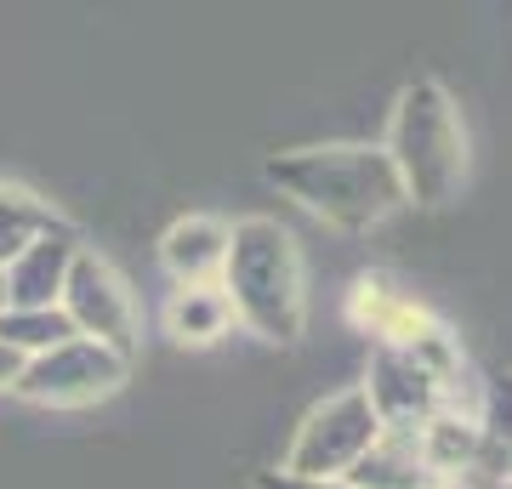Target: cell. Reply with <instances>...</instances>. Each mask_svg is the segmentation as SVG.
<instances>
[{
  "label": "cell",
  "mask_w": 512,
  "mask_h": 489,
  "mask_svg": "<svg viewBox=\"0 0 512 489\" xmlns=\"http://www.w3.org/2000/svg\"><path fill=\"white\" fill-rule=\"evenodd\" d=\"M353 319H359L382 347H410L439 325L421 302H410V296H404L393 279H382V273H365V279L353 285Z\"/></svg>",
  "instance_id": "9c48e42d"
},
{
  "label": "cell",
  "mask_w": 512,
  "mask_h": 489,
  "mask_svg": "<svg viewBox=\"0 0 512 489\" xmlns=\"http://www.w3.org/2000/svg\"><path fill=\"white\" fill-rule=\"evenodd\" d=\"M342 478H348L353 489H427V484H439V478L427 472V461H421L416 427H382L376 444H370Z\"/></svg>",
  "instance_id": "8fae6325"
},
{
  "label": "cell",
  "mask_w": 512,
  "mask_h": 489,
  "mask_svg": "<svg viewBox=\"0 0 512 489\" xmlns=\"http://www.w3.org/2000/svg\"><path fill=\"white\" fill-rule=\"evenodd\" d=\"M376 433H382V421L370 410L365 387H348V393H336V399L308 410V421H302L296 438H291L285 472H302V478H342V472L376 444Z\"/></svg>",
  "instance_id": "5b68a950"
},
{
  "label": "cell",
  "mask_w": 512,
  "mask_h": 489,
  "mask_svg": "<svg viewBox=\"0 0 512 489\" xmlns=\"http://www.w3.org/2000/svg\"><path fill=\"white\" fill-rule=\"evenodd\" d=\"M126 376H131L126 353H114V347L92 342V336H69V342L46 347V353H29L12 393L23 404H40V410H80V404L120 393Z\"/></svg>",
  "instance_id": "277c9868"
},
{
  "label": "cell",
  "mask_w": 512,
  "mask_h": 489,
  "mask_svg": "<svg viewBox=\"0 0 512 489\" xmlns=\"http://www.w3.org/2000/svg\"><path fill=\"white\" fill-rule=\"evenodd\" d=\"M507 484H512V450H507Z\"/></svg>",
  "instance_id": "ac0fdd59"
},
{
  "label": "cell",
  "mask_w": 512,
  "mask_h": 489,
  "mask_svg": "<svg viewBox=\"0 0 512 489\" xmlns=\"http://www.w3.org/2000/svg\"><path fill=\"white\" fill-rule=\"evenodd\" d=\"M0 313H6V268H0Z\"/></svg>",
  "instance_id": "e0dca14e"
},
{
  "label": "cell",
  "mask_w": 512,
  "mask_h": 489,
  "mask_svg": "<svg viewBox=\"0 0 512 489\" xmlns=\"http://www.w3.org/2000/svg\"><path fill=\"white\" fill-rule=\"evenodd\" d=\"M23 364H29V353H18L12 342H0V393H12V387H18Z\"/></svg>",
  "instance_id": "2e32d148"
},
{
  "label": "cell",
  "mask_w": 512,
  "mask_h": 489,
  "mask_svg": "<svg viewBox=\"0 0 512 489\" xmlns=\"http://www.w3.org/2000/svg\"><path fill=\"white\" fill-rule=\"evenodd\" d=\"M222 290L234 302V319L251 336L274 347L302 342L308 325V296H302V256L296 239L268 217H245L228 228V262H222Z\"/></svg>",
  "instance_id": "7a4b0ae2"
},
{
  "label": "cell",
  "mask_w": 512,
  "mask_h": 489,
  "mask_svg": "<svg viewBox=\"0 0 512 489\" xmlns=\"http://www.w3.org/2000/svg\"><path fill=\"white\" fill-rule=\"evenodd\" d=\"M57 308L69 313L74 336H92V342L114 347V353H137V308H131L126 279L103 262L97 251L80 245V256L69 262V279H63V296Z\"/></svg>",
  "instance_id": "8992f818"
},
{
  "label": "cell",
  "mask_w": 512,
  "mask_h": 489,
  "mask_svg": "<svg viewBox=\"0 0 512 489\" xmlns=\"http://www.w3.org/2000/svg\"><path fill=\"white\" fill-rule=\"evenodd\" d=\"M365 399H370V410H376L382 427H421V421H433L439 410H456L450 387L416 353H404V347H376L370 376H365Z\"/></svg>",
  "instance_id": "52a82bcc"
},
{
  "label": "cell",
  "mask_w": 512,
  "mask_h": 489,
  "mask_svg": "<svg viewBox=\"0 0 512 489\" xmlns=\"http://www.w3.org/2000/svg\"><path fill=\"white\" fill-rule=\"evenodd\" d=\"M74 256H80V234H74L69 222L35 234L6 262V308H57Z\"/></svg>",
  "instance_id": "ba28073f"
},
{
  "label": "cell",
  "mask_w": 512,
  "mask_h": 489,
  "mask_svg": "<svg viewBox=\"0 0 512 489\" xmlns=\"http://www.w3.org/2000/svg\"><path fill=\"white\" fill-rule=\"evenodd\" d=\"M234 325V302H228V290L222 285H177V296L165 302V330L177 336V342H217L228 336Z\"/></svg>",
  "instance_id": "7c38bea8"
},
{
  "label": "cell",
  "mask_w": 512,
  "mask_h": 489,
  "mask_svg": "<svg viewBox=\"0 0 512 489\" xmlns=\"http://www.w3.org/2000/svg\"><path fill=\"white\" fill-rule=\"evenodd\" d=\"M387 160L404 182V200L416 205H444L456 200L467 177V131H461L456 97L439 80H410L393 103L387 126Z\"/></svg>",
  "instance_id": "3957f363"
},
{
  "label": "cell",
  "mask_w": 512,
  "mask_h": 489,
  "mask_svg": "<svg viewBox=\"0 0 512 489\" xmlns=\"http://www.w3.org/2000/svg\"><path fill=\"white\" fill-rule=\"evenodd\" d=\"M490 489H512V484H490Z\"/></svg>",
  "instance_id": "ffe728a7"
},
{
  "label": "cell",
  "mask_w": 512,
  "mask_h": 489,
  "mask_svg": "<svg viewBox=\"0 0 512 489\" xmlns=\"http://www.w3.org/2000/svg\"><path fill=\"white\" fill-rule=\"evenodd\" d=\"M57 222L63 217H57L46 200H35L29 188H6V182H0V268H6L35 234L57 228Z\"/></svg>",
  "instance_id": "4fadbf2b"
},
{
  "label": "cell",
  "mask_w": 512,
  "mask_h": 489,
  "mask_svg": "<svg viewBox=\"0 0 512 489\" xmlns=\"http://www.w3.org/2000/svg\"><path fill=\"white\" fill-rule=\"evenodd\" d=\"M268 182L302 211L325 217L342 234L382 228L404 200V182L387 160V148L370 143H319V148H291L268 160Z\"/></svg>",
  "instance_id": "6da1fadb"
},
{
  "label": "cell",
  "mask_w": 512,
  "mask_h": 489,
  "mask_svg": "<svg viewBox=\"0 0 512 489\" xmlns=\"http://www.w3.org/2000/svg\"><path fill=\"white\" fill-rule=\"evenodd\" d=\"M74 325L63 308H6L0 313V342H12L18 353H46V347L69 342Z\"/></svg>",
  "instance_id": "5bb4252c"
},
{
  "label": "cell",
  "mask_w": 512,
  "mask_h": 489,
  "mask_svg": "<svg viewBox=\"0 0 512 489\" xmlns=\"http://www.w3.org/2000/svg\"><path fill=\"white\" fill-rule=\"evenodd\" d=\"M160 262L177 285H217L228 262V222L217 217H183L160 239Z\"/></svg>",
  "instance_id": "30bf717a"
},
{
  "label": "cell",
  "mask_w": 512,
  "mask_h": 489,
  "mask_svg": "<svg viewBox=\"0 0 512 489\" xmlns=\"http://www.w3.org/2000/svg\"><path fill=\"white\" fill-rule=\"evenodd\" d=\"M256 489H353L348 478H302V472H256Z\"/></svg>",
  "instance_id": "9a60e30c"
},
{
  "label": "cell",
  "mask_w": 512,
  "mask_h": 489,
  "mask_svg": "<svg viewBox=\"0 0 512 489\" xmlns=\"http://www.w3.org/2000/svg\"><path fill=\"white\" fill-rule=\"evenodd\" d=\"M427 489H461V484H427Z\"/></svg>",
  "instance_id": "d6986e66"
}]
</instances>
